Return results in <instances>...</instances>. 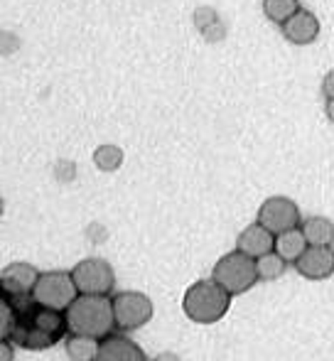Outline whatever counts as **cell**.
Wrapping results in <instances>:
<instances>
[{"label":"cell","instance_id":"8992f818","mask_svg":"<svg viewBox=\"0 0 334 361\" xmlns=\"http://www.w3.org/2000/svg\"><path fill=\"white\" fill-rule=\"evenodd\" d=\"M79 295H111L116 288V273L104 258H86L72 268Z\"/></svg>","mask_w":334,"mask_h":361},{"label":"cell","instance_id":"4fadbf2b","mask_svg":"<svg viewBox=\"0 0 334 361\" xmlns=\"http://www.w3.org/2000/svg\"><path fill=\"white\" fill-rule=\"evenodd\" d=\"M30 324H35V327L44 329L47 334H52V337L62 339L64 334L69 332V324H67V312H62V310H52V307H44V305H35L32 310H30L27 317Z\"/></svg>","mask_w":334,"mask_h":361},{"label":"cell","instance_id":"8fae6325","mask_svg":"<svg viewBox=\"0 0 334 361\" xmlns=\"http://www.w3.org/2000/svg\"><path fill=\"white\" fill-rule=\"evenodd\" d=\"M236 248L251 258H261V256H266V253L276 251V233H271L263 224L256 221L239 233V238H236Z\"/></svg>","mask_w":334,"mask_h":361},{"label":"cell","instance_id":"603a6c76","mask_svg":"<svg viewBox=\"0 0 334 361\" xmlns=\"http://www.w3.org/2000/svg\"><path fill=\"white\" fill-rule=\"evenodd\" d=\"M155 361H182V359L177 357L175 352H163V354H158V359Z\"/></svg>","mask_w":334,"mask_h":361},{"label":"cell","instance_id":"7402d4cb","mask_svg":"<svg viewBox=\"0 0 334 361\" xmlns=\"http://www.w3.org/2000/svg\"><path fill=\"white\" fill-rule=\"evenodd\" d=\"M0 361H13V344L10 342H0Z\"/></svg>","mask_w":334,"mask_h":361},{"label":"cell","instance_id":"52a82bcc","mask_svg":"<svg viewBox=\"0 0 334 361\" xmlns=\"http://www.w3.org/2000/svg\"><path fill=\"white\" fill-rule=\"evenodd\" d=\"M258 224L268 228L271 233H283L290 231V228H297L302 224L300 216V207L290 200V197H268L261 207H258Z\"/></svg>","mask_w":334,"mask_h":361},{"label":"cell","instance_id":"ffe728a7","mask_svg":"<svg viewBox=\"0 0 334 361\" xmlns=\"http://www.w3.org/2000/svg\"><path fill=\"white\" fill-rule=\"evenodd\" d=\"M20 322H23V317H20V314L15 312V307L8 302V298L0 300V339L10 342Z\"/></svg>","mask_w":334,"mask_h":361},{"label":"cell","instance_id":"d6986e66","mask_svg":"<svg viewBox=\"0 0 334 361\" xmlns=\"http://www.w3.org/2000/svg\"><path fill=\"white\" fill-rule=\"evenodd\" d=\"M94 165L101 172H116L123 165V150L118 145H99L94 150Z\"/></svg>","mask_w":334,"mask_h":361},{"label":"cell","instance_id":"e0dca14e","mask_svg":"<svg viewBox=\"0 0 334 361\" xmlns=\"http://www.w3.org/2000/svg\"><path fill=\"white\" fill-rule=\"evenodd\" d=\"M300 8V0H263V13L276 25H285Z\"/></svg>","mask_w":334,"mask_h":361},{"label":"cell","instance_id":"9c48e42d","mask_svg":"<svg viewBox=\"0 0 334 361\" xmlns=\"http://www.w3.org/2000/svg\"><path fill=\"white\" fill-rule=\"evenodd\" d=\"M280 32L290 44L307 47V44H312L320 37V20H317V15L312 10L300 8L285 25H280Z\"/></svg>","mask_w":334,"mask_h":361},{"label":"cell","instance_id":"3957f363","mask_svg":"<svg viewBox=\"0 0 334 361\" xmlns=\"http://www.w3.org/2000/svg\"><path fill=\"white\" fill-rule=\"evenodd\" d=\"M211 278L224 290H229L231 295H244L246 290H251L261 281L256 271V258L241 253L239 248L226 253V256H221L219 261L214 263Z\"/></svg>","mask_w":334,"mask_h":361},{"label":"cell","instance_id":"9a60e30c","mask_svg":"<svg viewBox=\"0 0 334 361\" xmlns=\"http://www.w3.org/2000/svg\"><path fill=\"white\" fill-rule=\"evenodd\" d=\"M300 228L310 246H334V224L327 216H307Z\"/></svg>","mask_w":334,"mask_h":361},{"label":"cell","instance_id":"7c38bea8","mask_svg":"<svg viewBox=\"0 0 334 361\" xmlns=\"http://www.w3.org/2000/svg\"><path fill=\"white\" fill-rule=\"evenodd\" d=\"M96 361H148L143 354V349L128 339L125 334H109L106 339H101V349Z\"/></svg>","mask_w":334,"mask_h":361},{"label":"cell","instance_id":"30bf717a","mask_svg":"<svg viewBox=\"0 0 334 361\" xmlns=\"http://www.w3.org/2000/svg\"><path fill=\"white\" fill-rule=\"evenodd\" d=\"M39 276L42 273L30 263H10L0 271V290L3 295H32Z\"/></svg>","mask_w":334,"mask_h":361},{"label":"cell","instance_id":"277c9868","mask_svg":"<svg viewBox=\"0 0 334 361\" xmlns=\"http://www.w3.org/2000/svg\"><path fill=\"white\" fill-rule=\"evenodd\" d=\"M32 298L37 305L52 310H62L67 312L69 305L79 298V288L72 278V271H47L39 276L37 286L32 290Z\"/></svg>","mask_w":334,"mask_h":361},{"label":"cell","instance_id":"cb8c5ba5","mask_svg":"<svg viewBox=\"0 0 334 361\" xmlns=\"http://www.w3.org/2000/svg\"><path fill=\"white\" fill-rule=\"evenodd\" d=\"M325 114H327V118H330V123H334V99L327 101V106H325Z\"/></svg>","mask_w":334,"mask_h":361},{"label":"cell","instance_id":"5bb4252c","mask_svg":"<svg viewBox=\"0 0 334 361\" xmlns=\"http://www.w3.org/2000/svg\"><path fill=\"white\" fill-rule=\"evenodd\" d=\"M310 246L305 238V233H302V228H290V231H283L276 236V253L283 258L285 263H292L295 266L297 258L305 253V248Z\"/></svg>","mask_w":334,"mask_h":361},{"label":"cell","instance_id":"ba28073f","mask_svg":"<svg viewBox=\"0 0 334 361\" xmlns=\"http://www.w3.org/2000/svg\"><path fill=\"white\" fill-rule=\"evenodd\" d=\"M295 271L305 281H327L334 276V248L332 246H307L297 258Z\"/></svg>","mask_w":334,"mask_h":361},{"label":"cell","instance_id":"44dd1931","mask_svg":"<svg viewBox=\"0 0 334 361\" xmlns=\"http://www.w3.org/2000/svg\"><path fill=\"white\" fill-rule=\"evenodd\" d=\"M322 96H325L327 101L334 99V69L332 72H327L325 79H322Z\"/></svg>","mask_w":334,"mask_h":361},{"label":"cell","instance_id":"5b68a950","mask_svg":"<svg viewBox=\"0 0 334 361\" xmlns=\"http://www.w3.org/2000/svg\"><path fill=\"white\" fill-rule=\"evenodd\" d=\"M153 300L145 293L138 290H123V293L113 295V314H116V327L120 332H135V329L145 327L153 319Z\"/></svg>","mask_w":334,"mask_h":361},{"label":"cell","instance_id":"7a4b0ae2","mask_svg":"<svg viewBox=\"0 0 334 361\" xmlns=\"http://www.w3.org/2000/svg\"><path fill=\"white\" fill-rule=\"evenodd\" d=\"M231 298L234 295L221 288L214 278L197 281L185 290L182 312H185L187 319H192L197 324H214L219 319H224V314L229 312Z\"/></svg>","mask_w":334,"mask_h":361},{"label":"cell","instance_id":"ac0fdd59","mask_svg":"<svg viewBox=\"0 0 334 361\" xmlns=\"http://www.w3.org/2000/svg\"><path fill=\"white\" fill-rule=\"evenodd\" d=\"M285 266H287V263L283 261V258L278 256L276 251L266 253V256H261V258H256V271H258V278H261L263 283L278 281V278L285 273Z\"/></svg>","mask_w":334,"mask_h":361},{"label":"cell","instance_id":"2e32d148","mask_svg":"<svg viewBox=\"0 0 334 361\" xmlns=\"http://www.w3.org/2000/svg\"><path fill=\"white\" fill-rule=\"evenodd\" d=\"M64 347H67V357L72 361H96L99 349H101V339L82 337V334H69Z\"/></svg>","mask_w":334,"mask_h":361},{"label":"cell","instance_id":"6da1fadb","mask_svg":"<svg viewBox=\"0 0 334 361\" xmlns=\"http://www.w3.org/2000/svg\"><path fill=\"white\" fill-rule=\"evenodd\" d=\"M69 334H82V337L106 339L113 334L116 314H113V298L109 295H79L67 310Z\"/></svg>","mask_w":334,"mask_h":361}]
</instances>
